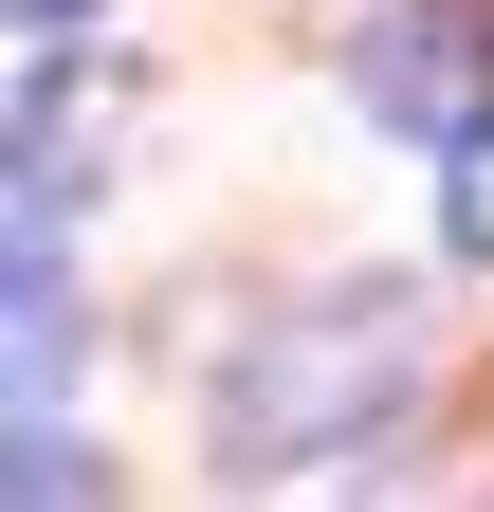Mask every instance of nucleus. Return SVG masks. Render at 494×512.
Returning <instances> with one entry per match:
<instances>
[{
	"instance_id": "f257e3e1",
	"label": "nucleus",
	"mask_w": 494,
	"mask_h": 512,
	"mask_svg": "<svg viewBox=\"0 0 494 512\" xmlns=\"http://www.w3.org/2000/svg\"><path fill=\"white\" fill-rule=\"evenodd\" d=\"M403 403V293H348V311H293V330L220 384V439L238 458H348V421Z\"/></svg>"
},
{
	"instance_id": "f03ea898",
	"label": "nucleus",
	"mask_w": 494,
	"mask_h": 512,
	"mask_svg": "<svg viewBox=\"0 0 494 512\" xmlns=\"http://www.w3.org/2000/svg\"><path fill=\"white\" fill-rule=\"evenodd\" d=\"M348 92L385 110V128H476L494 110V0H403V19H366V55H348Z\"/></svg>"
},
{
	"instance_id": "7ed1b4c3",
	"label": "nucleus",
	"mask_w": 494,
	"mask_h": 512,
	"mask_svg": "<svg viewBox=\"0 0 494 512\" xmlns=\"http://www.w3.org/2000/svg\"><path fill=\"white\" fill-rule=\"evenodd\" d=\"M74 348H92V311H74V275H55V238L0 220V403H55Z\"/></svg>"
},
{
	"instance_id": "20e7f679",
	"label": "nucleus",
	"mask_w": 494,
	"mask_h": 512,
	"mask_svg": "<svg viewBox=\"0 0 494 512\" xmlns=\"http://www.w3.org/2000/svg\"><path fill=\"white\" fill-rule=\"evenodd\" d=\"M110 494V458L92 439H55V421H0V512H92Z\"/></svg>"
},
{
	"instance_id": "39448f33",
	"label": "nucleus",
	"mask_w": 494,
	"mask_h": 512,
	"mask_svg": "<svg viewBox=\"0 0 494 512\" xmlns=\"http://www.w3.org/2000/svg\"><path fill=\"white\" fill-rule=\"evenodd\" d=\"M440 238H458V256H494V110H476V128H440Z\"/></svg>"
},
{
	"instance_id": "423d86ee",
	"label": "nucleus",
	"mask_w": 494,
	"mask_h": 512,
	"mask_svg": "<svg viewBox=\"0 0 494 512\" xmlns=\"http://www.w3.org/2000/svg\"><path fill=\"white\" fill-rule=\"evenodd\" d=\"M0 19H19V37H74V19H92V0H0Z\"/></svg>"
}]
</instances>
